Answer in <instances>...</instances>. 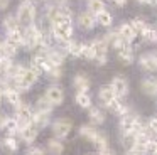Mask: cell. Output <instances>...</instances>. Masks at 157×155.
Listing matches in <instances>:
<instances>
[{"instance_id":"6da1fadb","label":"cell","mask_w":157,"mask_h":155,"mask_svg":"<svg viewBox=\"0 0 157 155\" xmlns=\"http://www.w3.org/2000/svg\"><path fill=\"white\" fill-rule=\"evenodd\" d=\"M15 17H17L21 25H25V27L32 25L36 17H37V9H36L34 2H32V0H24V2L17 7V10H15Z\"/></svg>"},{"instance_id":"7a4b0ae2","label":"cell","mask_w":157,"mask_h":155,"mask_svg":"<svg viewBox=\"0 0 157 155\" xmlns=\"http://www.w3.org/2000/svg\"><path fill=\"white\" fill-rule=\"evenodd\" d=\"M41 39H42V29H39L36 24L27 25L24 29V47L27 51L41 47Z\"/></svg>"},{"instance_id":"3957f363","label":"cell","mask_w":157,"mask_h":155,"mask_svg":"<svg viewBox=\"0 0 157 155\" xmlns=\"http://www.w3.org/2000/svg\"><path fill=\"white\" fill-rule=\"evenodd\" d=\"M37 79H39V73H37V71L32 69V67H27V71L24 73V76L12 81V88H15L19 93H25V91H29V88H31Z\"/></svg>"},{"instance_id":"277c9868","label":"cell","mask_w":157,"mask_h":155,"mask_svg":"<svg viewBox=\"0 0 157 155\" xmlns=\"http://www.w3.org/2000/svg\"><path fill=\"white\" fill-rule=\"evenodd\" d=\"M51 32L54 40L66 44L73 37V24H51Z\"/></svg>"},{"instance_id":"5b68a950","label":"cell","mask_w":157,"mask_h":155,"mask_svg":"<svg viewBox=\"0 0 157 155\" xmlns=\"http://www.w3.org/2000/svg\"><path fill=\"white\" fill-rule=\"evenodd\" d=\"M73 130V121L69 118H58L52 123V133L56 135V138H64L69 135V131Z\"/></svg>"},{"instance_id":"8992f818","label":"cell","mask_w":157,"mask_h":155,"mask_svg":"<svg viewBox=\"0 0 157 155\" xmlns=\"http://www.w3.org/2000/svg\"><path fill=\"white\" fill-rule=\"evenodd\" d=\"M15 118H17V121L21 123V127H24V125L32 123L34 111H32V108L29 106L27 103H21L19 106H15Z\"/></svg>"},{"instance_id":"52a82bcc","label":"cell","mask_w":157,"mask_h":155,"mask_svg":"<svg viewBox=\"0 0 157 155\" xmlns=\"http://www.w3.org/2000/svg\"><path fill=\"white\" fill-rule=\"evenodd\" d=\"M44 96H46V100H48L52 106H58V104H61L63 101H64V91H63L59 86L52 84V86H49L48 89H46Z\"/></svg>"},{"instance_id":"ba28073f","label":"cell","mask_w":157,"mask_h":155,"mask_svg":"<svg viewBox=\"0 0 157 155\" xmlns=\"http://www.w3.org/2000/svg\"><path fill=\"white\" fill-rule=\"evenodd\" d=\"M139 64L144 71L155 73L157 71V54L155 52H145L139 57Z\"/></svg>"},{"instance_id":"9c48e42d","label":"cell","mask_w":157,"mask_h":155,"mask_svg":"<svg viewBox=\"0 0 157 155\" xmlns=\"http://www.w3.org/2000/svg\"><path fill=\"white\" fill-rule=\"evenodd\" d=\"M98 100L103 106L112 108V104L115 103V100H118V96L115 94V91H113L112 86H103L101 89L98 91Z\"/></svg>"},{"instance_id":"30bf717a","label":"cell","mask_w":157,"mask_h":155,"mask_svg":"<svg viewBox=\"0 0 157 155\" xmlns=\"http://www.w3.org/2000/svg\"><path fill=\"white\" fill-rule=\"evenodd\" d=\"M110 86L113 88V91H115V94L118 98H123L128 94V81L123 76H115L112 79V83H110Z\"/></svg>"},{"instance_id":"8fae6325","label":"cell","mask_w":157,"mask_h":155,"mask_svg":"<svg viewBox=\"0 0 157 155\" xmlns=\"http://www.w3.org/2000/svg\"><path fill=\"white\" fill-rule=\"evenodd\" d=\"M96 24H98V20H96V15L95 13H91L88 10V12H81L78 15V25L81 27L83 30H90V29H93V27L96 25Z\"/></svg>"},{"instance_id":"7c38bea8","label":"cell","mask_w":157,"mask_h":155,"mask_svg":"<svg viewBox=\"0 0 157 155\" xmlns=\"http://www.w3.org/2000/svg\"><path fill=\"white\" fill-rule=\"evenodd\" d=\"M37 127H36L34 123H29V125H24V127H21V131H19V135H21V138L25 142V143H34V140L37 138Z\"/></svg>"},{"instance_id":"4fadbf2b","label":"cell","mask_w":157,"mask_h":155,"mask_svg":"<svg viewBox=\"0 0 157 155\" xmlns=\"http://www.w3.org/2000/svg\"><path fill=\"white\" fill-rule=\"evenodd\" d=\"M9 44H12L14 47H24V30L21 29H15V30H10L7 32V37H5Z\"/></svg>"},{"instance_id":"5bb4252c","label":"cell","mask_w":157,"mask_h":155,"mask_svg":"<svg viewBox=\"0 0 157 155\" xmlns=\"http://www.w3.org/2000/svg\"><path fill=\"white\" fill-rule=\"evenodd\" d=\"M2 130H5V133H7V135L14 137L15 133L21 131V123L17 121V118H15V116H9V118H5L4 125H2Z\"/></svg>"},{"instance_id":"9a60e30c","label":"cell","mask_w":157,"mask_h":155,"mask_svg":"<svg viewBox=\"0 0 157 155\" xmlns=\"http://www.w3.org/2000/svg\"><path fill=\"white\" fill-rule=\"evenodd\" d=\"M64 57H66V52L63 49H49L48 51V59L51 62V66H59L64 62Z\"/></svg>"},{"instance_id":"2e32d148","label":"cell","mask_w":157,"mask_h":155,"mask_svg":"<svg viewBox=\"0 0 157 155\" xmlns=\"http://www.w3.org/2000/svg\"><path fill=\"white\" fill-rule=\"evenodd\" d=\"M140 88L145 94L149 96H157V79L155 78H145V79L140 83Z\"/></svg>"},{"instance_id":"e0dca14e","label":"cell","mask_w":157,"mask_h":155,"mask_svg":"<svg viewBox=\"0 0 157 155\" xmlns=\"http://www.w3.org/2000/svg\"><path fill=\"white\" fill-rule=\"evenodd\" d=\"M73 86L78 89V93H86L90 89V79L85 74H76L73 78Z\"/></svg>"},{"instance_id":"ac0fdd59","label":"cell","mask_w":157,"mask_h":155,"mask_svg":"<svg viewBox=\"0 0 157 155\" xmlns=\"http://www.w3.org/2000/svg\"><path fill=\"white\" fill-rule=\"evenodd\" d=\"M117 32H118L120 37H123V39L128 40V42H132V40L137 37V32L133 30V27L130 25V24H122V25L117 29Z\"/></svg>"},{"instance_id":"d6986e66","label":"cell","mask_w":157,"mask_h":155,"mask_svg":"<svg viewBox=\"0 0 157 155\" xmlns=\"http://www.w3.org/2000/svg\"><path fill=\"white\" fill-rule=\"evenodd\" d=\"M63 51H64L66 54H71V56H75V57H81V52H83V44L75 42V40H69V42H66V44H64Z\"/></svg>"},{"instance_id":"ffe728a7","label":"cell","mask_w":157,"mask_h":155,"mask_svg":"<svg viewBox=\"0 0 157 155\" xmlns=\"http://www.w3.org/2000/svg\"><path fill=\"white\" fill-rule=\"evenodd\" d=\"M93 46H95V51H96V56L100 54H106L108 52V47H110V42H108V37L103 36V37H98V39L91 40Z\"/></svg>"},{"instance_id":"44dd1931","label":"cell","mask_w":157,"mask_h":155,"mask_svg":"<svg viewBox=\"0 0 157 155\" xmlns=\"http://www.w3.org/2000/svg\"><path fill=\"white\" fill-rule=\"evenodd\" d=\"M4 98L7 100V103L12 104V106H19V104L22 103L21 101V93H19L15 88H9V89L4 93Z\"/></svg>"},{"instance_id":"7402d4cb","label":"cell","mask_w":157,"mask_h":155,"mask_svg":"<svg viewBox=\"0 0 157 155\" xmlns=\"http://www.w3.org/2000/svg\"><path fill=\"white\" fill-rule=\"evenodd\" d=\"M32 123L37 127V130H41V128L48 127V125H49V115H48V113H41V111H34Z\"/></svg>"},{"instance_id":"603a6c76","label":"cell","mask_w":157,"mask_h":155,"mask_svg":"<svg viewBox=\"0 0 157 155\" xmlns=\"http://www.w3.org/2000/svg\"><path fill=\"white\" fill-rule=\"evenodd\" d=\"M48 150L51 155H61L64 152V145L59 142V138H51L48 140Z\"/></svg>"},{"instance_id":"cb8c5ba5","label":"cell","mask_w":157,"mask_h":155,"mask_svg":"<svg viewBox=\"0 0 157 155\" xmlns=\"http://www.w3.org/2000/svg\"><path fill=\"white\" fill-rule=\"evenodd\" d=\"M79 135L93 143V142H95V138H96V135H98V130H96V128H93V127H90V125H83V127L79 128Z\"/></svg>"},{"instance_id":"d4e9b609","label":"cell","mask_w":157,"mask_h":155,"mask_svg":"<svg viewBox=\"0 0 157 155\" xmlns=\"http://www.w3.org/2000/svg\"><path fill=\"white\" fill-rule=\"evenodd\" d=\"M2 25H4V29L7 30V32H10V30H15L19 29V20L15 15H5L4 19H2Z\"/></svg>"},{"instance_id":"484cf974","label":"cell","mask_w":157,"mask_h":155,"mask_svg":"<svg viewBox=\"0 0 157 155\" xmlns=\"http://www.w3.org/2000/svg\"><path fill=\"white\" fill-rule=\"evenodd\" d=\"M34 111H41V113H48V115H51V111H52V104L49 103L48 100H46V96H42V98H39L37 101H36V110Z\"/></svg>"},{"instance_id":"4316f807","label":"cell","mask_w":157,"mask_h":155,"mask_svg":"<svg viewBox=\"0 0 157 155\" xmlns=\"http://www.w3.org/2000/svg\"><path fill=\"white\" fill-rule=\"evenodd\" d=\"M90 121L93 125H100L105 121V113L100 108H90Z\"/></svg>"},{"instance_id":"83f0119b","label":"cell","mask_w":157,"mask_h":155,"mask_svg":"<svg viewBox=\"0 0 157 155\" xmlns=\"http://www.w3.org/2000/svg\"><path fill=\"white\" fill-rule=\"evenodd\" d=\"M118 59L122 61V64H132L133 62V49H132V46L118 51Z\"/></svg>"},{"instance_id":"f1b7e54d","label":"cell","mask_w":157,"mask_h":155,"mask_svg":"<svg viewBox=\"0 0 157 155\" xmlns=\"http://www.w3.org/2000/svg\"><path fill=\"white\" fill-rule=\"evenodd\" d=\"M96 20H98L100 25L103 27H110L113 24V15L108 12V10H103V12H100L98 15H96Z\"/></svg>"},{"instance_id":"f546056e","label":"cell","mask_w":157,"mask_h":155,"mask_svg":"<svg viewBox=\"0 0 157 155\" xmlns=\"http://www.w3.org/2000/svg\"><path fill=\"white\" fill-rule=\"evenodd\" d=\"M75 101L81 108H91V98H90L88 93H76Z\"/></svg>"},{"instance_id":"4dcf8cb0","label":"cell","mask_w":157,"mask_h":155,"mask_svg":"<svg viewBox=\"0 0 157 155\" xmlns=\"http://www.w3.org/2000/svg\"><path fill=\"white\" fill-rule=\"evenodd\" d=\"M93 143L96 145V148H98L100 152L108 150V138H106V135L103 133V131H98V135H96V138H95Z\"/></svg>"},{"instance_id":"1f68e13d","label":"cell","mask_w":157,"mask_h":155,"mask_svg":"<svg viewBox=\"0 0 157 155\" xmlns=\"http://www.w3.org/2000/svg\"><path fill=\"white\" fill-rule=\"evenodd\" d=\"M88 10L95 15H98L100 12L105 10V2L103 0H88Z\"/></svg>"},{"instance_id":"d6a6232c","label":"cell","mask_w":157,"mask_h":155,"mask_svg":"<svg viewBox=\"0 0 157 155\" xmlns=\"http://www.w3.org/2000/svg\"><path fill=\"white\" fill-rule=\"evenodd\" d=\"M142 37H144V40H147V42H157V27L147 25L145 30L142 32Z\"/></svg>"},{"instance_id":"836d02e7","label":"cell","mask_w":157,"mask_h":155,"mask_svg":"<svg viewBox=\"0 0 157 155\" xmlns=\"http://www.w3.org/2000/svg\"><path fill=\"white\" fill-rule=\"evenodd\" d=\"M81 57H85V59H95V57H96V51H95V46H93V42L83 44Z\"/></svg>"},{"instance_id":"e575fe53","label":"cell","mask_w":157,"mask_h":155,"mask_svg":"<svg viewBox=\"0 0 157 155\" xmlns=\"http://www.w3.org/2000/svg\"><path fill=\"white\" fill-rule=\"evenodd\" d=\"M112 110H113V113H117L118 116H125V115L128 113V108L123 103H120L118 100H115V103L112 104Z\"/></svg>"},{"instance_id":"d590c367","label":"cell","mask_w":157,"mask_h":155,"mask_svg":"<svg viewBox=\"0 0 157 155\" xmlns=\"http://www.w3.org/2000/svg\"><path fill=\"white\" fill-rule=\"evenodd\" d=\"M4 147L7 148L9 152H15L19 148V143H17V140H15L14 137H10V135H7V137L4 138Z\"/></svg>"},{"instance_id":"8d00e7d4","label":"cell","mask_w":157,"mask_h":155,"mask_svg":"<svg viewBox=\"0 0 157 155\" xmlns=\"http://www.w3.org/2000/svg\"><path fill=\"white\" fill-rule=\"evenodd\" d=\"M17 51H19L17 47H14L12 44H9L7 40H5L4 46H2V52H0V54H4V56H9V57H12V59H14V56L17 54Z\"/></svg>"},{"instance_id":"74e56055","label":"cell","mask_w":157,"mask_h":155,"mask_svg":"<svg viewBox=\"0 0 157 155\" xmlns=\"http://www.w3.org/2000/svg\"><path fill=\"white\" fill-rule=\"evenodd\" d=\"M48 78L49 79H52V81H58V79H61V76H63V69L59 66H52L51 69L48 71Z\"/></svg>"},{"instance_id":"f35d334b","label":"cell","mask_w":157,"mask_h":155,"mask_svg":"<svg viewBox=\"0 0 157 155\" xmlns=\"http://www.w3.org/2000/svg\"><path fill=\"white\" fill-rule=\"evenodd\" d=\"M130 25L133 27V30H135L137 34H142L144 30H145V27H147V24L144 22L142 19H139V17H137V19H133L132 22H130Z\"/></svg>"},{"instance_id":"ab89813d","label":"cell","mask_w":157,"mask_h":155,"mask_svg":"<svg viewBox=\"0 0 157 155\" xmlns=\"http://www.w3.org/2000/svg\"><path fill=\"white\" fill-rule=\"evenodd\" d=\"M147 128H149L150 131H152L154 135H157V116H152L149 120V123H147Z\"/></svg>"},{"instance_id":"60d3db41","label":"cell","mask_w":157,"mask_h":155,"mask_svg":"<svg viewBox=\"0 0 157 155\" xmlns=\"http://www.w3.org/2000/svg\"><path fill=\"white\" fill-rule=\"evenodd\" d=\"M25 155H46V153H44V150L39 148V147H29L27 152H25Z\"/></svg>"},{"instance_id":"b9f144b4","label":"cell","mask_w":157,"mask_h":155,"mask_svg":"<svg viewBox=\"0 0 157 155\" xmlns=\"http://www.w3.org/2000/svg\"><path fill=\"white\" fill-rule=\"evenodd\" d=\"M68 0H48V5L51 7H66Z\"/></svg>"},{"instance_id":"7bdbcfd3","label":"cell","mask_w":157,"mask_h":155,"mask_svg":"<svg viewBox=\"0 0 157 155\" xmlns=\"http://www.w3.org/2000/svg\"><path fill=\"white\" fill-rule=\"evenodd\" d=\"M95 61H96V64H98V66H103V64H106V54H100V56H96Z\"/></svg>"},{"instance_id":"ee69618b","label":"cell","mask_w":157,"mask_h":155,"mask_svg":"<svg viewBox=\"0 0 157 155\" xmlns=\"http://www.w3.org/2000/svg\"><path fill=\"white\" fill-rule=\"evenodd\" d=\"M9 5H10V0H0V10L9 9Z\"/></svg>"},{"instance_id":"f6af8a7d","label":"cell","mask_w":157,"mask_h":155,"mask_svg":"<svg viewBox=\"0 0 157 155\" xmlns=\"http://www.w3.org/2000/svg\"><path fill=\"white\" fill-rule=\"evenodd\" d=\"M139 3H147V5H154L155 3V0H137Z\"/></svg>"},{"instance_id":"bcb514c9","label":"cell","mask_w":157,"mask_h":155,"mask_svg":"<svg viewBox=\"0 0 157 155\" xmlns=\"http://www.w3.org/2000/svg\"><path fill=\"white\" fill-rule=\"evenodd\" d=\"M113 3H115V5H118V7H123L127 3V0H113Z\"/></svg>"},{"instance_id":"7dc6e473","label":"cell","mask_w":157,"mask_h":155,"mask_svg":"<svg viewBox=\"0 0 157 155\" xmlns=\"http://www.w3.org/2000/svg\"><path fill=\"white\" fill-rule=\"evenodd\" d=\"M4 121H5V116L2 113H0V128H2V125H4Z\"/></svg>"},{"instance_id":"c3c4849f","label":"cell","mask_w":157,"mask_h":155,"mask_svg":"<svg viewBox=\"0 0 157 155\" xmlns=\"http://www.w3.org/2000/svg\"><path fill=\"white\" fill-rule=\"evenodd\" d=\"M100 155H113L110 150H103V152H100Z\"/></svg>"},{"instance_id":"681fc988","label":"cell","mask_w":157,"mask_h":155,"mask_svg":"<svg viewBox=\"0 0 157 155\" xmlns=\"http://www.w3.org/2000/svg\"><path fill=\"white\" fill-rule=\"evenodd\" d=\"M2 46H4V42H2V40H0V52H2Z\"/></svg>"},{"instance_id":"f907efd6","label":"cell","mask_w":157,"mask_h":155,"mask_svg":"<svg viewBox=\"0 0 157 155\" xmlns=\"http://www.w3.org/2000/svg\"><path fill=\"white\" fill-rule=\"evenodd\" d=\"M32 2H48V0H32Z\"/></svg>"},{"instance_id":"816d5d0a","label":"cell","mask_w":157,"mask_h":155,"mask_svg":"<svg viewBox=\"0 0 157 155\" xmlns=\"http://www.w3.org/2000/svg\"><path fill=\"white\" fill-rule=\"evenodd\" d=\"M2 98H4V94L0 93V104H2Z\"/></svg>"},{"instance_id":"f5cc1de1","label":"cell","mask_w":157,"mask_h":155,"mask_svg":"<svg viewBox=\"0 0 157 155\" xmlns=\"http://www.w3.org/2000/svg\"><path fill=\"white\" fill-rule=\"evenodd\" d=\"M154 5H155V7H157V0H155V3H154Z\"/></svg>"},{"instance_id":"db71d44e","label":"cell","mask_w":157,"mask_h":155,"mask_svg":"<svg viewBox=\"0 0 157 155\" xmlns=\"http://www.w3.org/2000/svg\"><path fill=\"white\" fill-rule=\"evenodd\" d=\"M154 155H157V150H155V152H154Z\"/></svg>"}]
</instances>
